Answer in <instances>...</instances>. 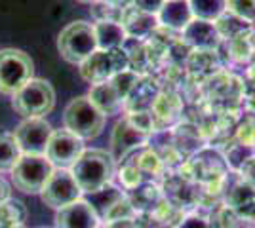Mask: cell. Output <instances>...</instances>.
I'll return each mask as SVG.
<instances>
[{
    "label": "cell",
    "mask_w": 255,
    "mask_h": 228,
    "mask_svg": "<svg viewBox=\"0 0 255 228\" xmlns=\"http://www.w3.org/2000/svg\"><path fill=\"white\" fill-rule=\"evenodd\" d=\"M23 154L17 147L11 133H0V173L11 171V167L17 163Z\"/></svg>",
    "instance_id": "484cf974"
},
{
    "label": "cell",
    "mask_w": 255,
    "mask_h": 228,
    "mask_svg": "<svg viewBox=\"0 0 255 228\" xmlns=\"http://www.w3.org/2000/svg\"><path fill=\"white\" fill-rule=\"evenodd\" d=\"M84 151V141L63 128V130H53L44 156L50 160L55 169H71Z\"/></svg>",
    "instance_id": "30bf717a"
},
{
    "label": "cell",
    "mask_w": 255,
    "mask_h": 228,
    "mask_svg": "<svg viewBox=\"0 0 255 228\" xmlns=\"http://www.w3.org/2000/svg\"><path fill=\"white\" fill-rule=\"evenodd\" d=\"M78 2H82V4H94L97 0H78Z\"/></svg>",
    "instance_id": "b9f144b4"
},
{
    "label": "cell",
    "mask_w": 255,
    "mask_h": 228,
    "mask_svg": "<svg viewBox=\"0 0 255 228\" xmlns=\"http://www.w3.org/2000/svg\"><path fill=\"white\" fill-rule=\"evenodd\" d=\"M115 163L117 160L111 152L103 149H86L69 171L73 173L82 194H96L113 183L117 169Z\"/></svg>",
    "instance_id": "6da1fadb"
},
{
    "label": "cell",
    "mask_w": 255,
    "mask_h": 228,
    "mask_svg": "<svg viewBox=\"0 0 255 228\" xmlns=\"http://www.w3.org/2000/svg\"><path fill=\"white\" fill-rule=\"evenodd\" d=\"M227 206L233 209L238 217H242L248 223H255V186L250 183H240L229 190Z\"/></svg>",
    "instance_id": "ac0fdd59"
},
{
    "label": "cell",
    "mask_w": 255,
    "mask_h": 228,
    "mask_svg": "<svg viewBox=\"0 0 255 228\" xmlns=\"http://www.w3.org/2000/svg\"><path fill=\"white\" fill-rule=\"evenodd\" d=\"M162 194L160 188L152 183H143L133 190V196L129 198V202L133 204L135 209H154L160 204Z\"/></svg>",
    "instance_id": "4316f807"
},
{
    "label": "cell",
    "mask_w": 255,
    "mask_h": 228,
    "mask_svg": "<svg viewBox=\"0 0 255 228\" xmlns=\"http://www.w3.org/2000/svg\"><path fill=\"white\" fill-rule=\"evenodd\" d=\"M227 13L242 19L248 25L255 23V0H227Z\"/></svg>",
    "instance_id": "1f68e13d"
},
{
    "label": "cell",
    "mask_w": 255,
    "mask_h": 228,
    "mask_svg": "<svg viewBox=\"0 0 255 228\" xmlns=\"http://www.w3.org/2000/svg\"><path fill=\"white\" fill-rule=\"evenodd\" d=\"M149 141V133L139 131L135 126L129 124V120L122 118L115 124V130H113V135H111V154H113L115 160L122 162L131 152L147 147Z\"/></svg>",
    "instance_id": "7c38bea8"
},
{
    "label": "cell",
    "mask_w": 255,
    "mask_h": 228,
    "mask_svg": "<svg viewBox=\"0 0 255 228\" xmlns=\"http://www.w3.org/2000/svg\"><path fill=\"white\" fill-rule=\"evenodd\" d=\"M135 165L139 167L141 173H149V175H158L162 169V160H160V154L152 147H143L137 151V156L133 158Z\"/></svg>",
    "instance_id": "83f0119b"
},
{
    "label": "cell",
    "mask_w": 255,
    "mask_h": 228,
    "mask_svg": "<svg viewBox=\"0 0 255 228\" xmlns=\"http://www.w3.org/2000/svg\"><path fill=\"white\" fill-rule=\"evenodd\" d=\"M88 97H90V101L97 107V110L103 112L105 116H113V114H117L120 109H124V101L118 97L117 89L111 84V80L92 86Z\"/></svg>",
    "instance_id": "44dd1931"
},
{
    "label": "cell",
    "mask_w": 255,
    "mask_h": 228,
    "mask_svg": "<svg viewBox=\"0 0 255 228\" xmlns=\"http://www.w3.org/2000/svg\"><path fill=\"white\" fill-rule=\"evenodd\" d=\"M53 133L52 124L46 118H25L13 130V139L17 143L21 154L31 156H44L48 143Z\"/></svg>",
    "instance_id": "9c48e42d"
},
{
    "label": "cell",
    "mask_w": 255,
    "mask_h": 228,
    "mask_svg": "<svg viewBox=\"0 0 255 228\" xmlns=\"http://www.w3.org/2000/svg\"><path fill=\"white\" fill-rule=\"evenodd\" d=\"M27 221V207L21 200H6L0 204V228H17L25 227Z\"/></svg>",
    "instance_id": "603a6c76"
},
{
    "label": "cell",
    "mask_w": 255,
    "mask_h": 228,
    "mask_svg": "<svg viewBox=\"0 0 255 228\" xmlns=\"http://www.w3.org/2000/svg\"><path fill=\"white\" fill-rule=\"evenodd\" d=\"M166 0H131V4L137 8V10L145 11V13H150V15H156L162 6H164Z\"/></svg>",
    "instance_id": "8d00e7d4"
},
{
    "label": "cell",
    "mask_w": 255,
    "mask_h": 228,
    "mask_svg": "<svg viewBox=\"0 0 255 228\" xmlns=\"http://www.w3.org/2000/svg\"><path fill=\"white\" fill-rule=\"evenodd\" d=\"M118 23L124 27L128 38H135V40H147L150 34L158 29L156 15L137 10L131 2L122 8Z\"/></svg>",
    "instance_id": "2e32d148"
},
{
    "label": "cell",
    "mask_w": 255,
    "mask_h": 228,
    "mask_svg": "<svg viewBox=\"0 0 255 228\" xmlns=\"http://www.w3.org/2000/svg\"><path fill=\"white\" fill-rule=\"evenodd\" d=\"M10 198H11V185L6 179L0 177V204H4V202L10 200Z\"/></svg>",
    "instance_id": "f35d334b"
},
{
    "label": "cell",
    "mask_w": 255,
    "mask_h": 228,
    "mask_svg": "<svg viewBox=\"0 0 255 228\" xmlns=\"http://www.w3.org/2000/svg\"><path fill=\"white\" fill-rule=\"evenodd\" d=\"M252 27H255V23H254V25H252Z\"/></svg>",
    "instance_id": "f6af8a7d"
},
{
    "label": "cell",
    "mask_w": 255,
    "mask_h": 228,
    "mask_svg": "<svg viewBox=\"0 0 255 228\" xmlns=\"http://www.w3.org/2000/svg\"><path fill=\"white\" fill-rule=\"evenodd\" d=\"M103 2H109V4H115V6H126L131 0H103Z\"/></svg>",
    "instance_id": "60d3db41"
},
{
    "label": "cell",
    "mask_w": 255,
    "mask_h": 228,
    "mask_svg": "<svg viewBox=\"0 0 255 228\" xmlns=\"http://www.w3.org/2000/svg\"><path fill=\"white\" fill-rule=\"evenodd\" d=\"M40 198L48 207L59 211L78 202L82 198V190L76 185L75 177L69 169H53V173L50 175L48 183L40 192Z\"/></svg>",
    "instance_id": "ba28073f"
},
{
    "label": "cell",
    "mask_w": 255,
    "mask_h": 228,
    "mask_svg": "<svg viewBox=\"0 0 255 228\" xmlns=\"http://www.w3.org/2000/svg\"><path fill=\"white\" fill-rule=\"evenodd\" d=\"M240 179L244 183H250V185L255 186V156H250L242 165H240Z\"/></svg>",
    "instance_id": "74e56055"
},
{
    "label": "cell",
    "mask_w": 255,
    "mask_h": 228,
    "mask_svg": "<svg viewBox=\"0 0 255 228\" xmlns=\"http://www.w3.org/2000/svg\"><path fill=\"white\" fill-rule=\"evenodd\" d=\"M38 228H48V227H38Z\"/></svg>",
    "instance_id": "7bdbcfd3"
},
{
    "label": "cell",
    "mask_w": 255,
    "mask_h": 228,
    "mask_svg": "<svg viewBox=\"0 0 255 228\" xmlns=\"http://www.w3.org/2000/svg\"><path fill=\"white\" fill-rule=\"evenodd\" d=\"M97 50H118L128 40L124 27L118 21H96L94 23Z\"/></svg>",
    "instance_id": "7402d4cb"
},
{
    "label": "cell",
    "mask_w": 255,
    "mask_h": 228,
    "mask_svg": "<svg viewBox=\"0 0 255 228\" xmlns=\"http://www.w3.org/2000/svg\"><path fill=\"white\" fill-rule=\"evenodd\" d=\"M183 69L192 84L204 86L213 76L223 73V63L219 54L213 50H191V54L187 55L183 63Z\"/></svg>",
    "instance_id": "4fadbf2b"
},
{
    "label": "cell",
    "mask_w": 255,
    "mask_h": 228,
    "mask_svg": "<svg viewBox=\"0 0 255 228\" xmlns=\"http://www.w3.org/2000/svg\"><path fill=\"white\" fill-rule=\"evenodd\" d=\"M137 209L133 207V204L129 202L128 196H122L115 206L107 211V215L103 217V223H115V221H124V219H135Z\"/></svg>",
    "instance_id": "d6a6232c"
},
{
    "label": "cell",
    "mask_w": 255,
    "mask_h": 228,
    "mask_svg": "<svg viewBox=\"0 0 255 228\" xmlns=\"http://www.w3.org/2000/svg\"><path fill=\"white\" fill-rule=\"evenodd\" d=\"M90 196H92V198L88 200V202H90V206L94 207V211L97 213V217L103 221V217L107 215V211L115 206L122 196H126V194H124L122 190H118L117 186L109 185V186H105L103 190H99V192L90 194Z\"/></svg>",
    "instance_id": "d4e9b609"
},
{
    "label": "cell",
    "mask_w": 255,
    "mask_h": 228,
    "mask_svg": "<svg viewBox=\"0 0 255 228\" xmlns=\"http://www.w3.org/2000/svg\"><path fill=\"white\" fill-rule=\"evenodd\" d=\"M34 75V63L31 55L15 50H0V93L13 95L21 89Z\"/></svg>",
    "instance_id": "5b68a950"
},
{
    "label": "cell",
    "mask_w": 255,
    "mask_h": 228,
    "mask_svg": "<svg viewBox=\"0 0 255 228\" xmlns=\"http://www.w3.org/2000/svg\"><path fill=\"white\" fill-rule=\"evenodd\" d=\"M13 110L25 118H44L55 107V89L48 80L31 78L25 86L11 95Z\"/></svg>",
    "instance_id": "3957f363"
},
{
    "label": "cell",
    "mask_w": 255,
    "mask_h": 228,
    "mask_svg": "<svg viewBox=\"0 0 255 228\" xmlns=\"http://www.w3.org/2000/svg\"><path fill=\"white\" fill-rule=\"evenodd\" d=\"M192 19L194 17H192L189 0H166L162 10L156 13L158 27L170 31V33H181Z\"/></svg>",
    "instance_id": "e0dca14e"
},
{
    "label": "cell",
    "mask_w": 255,
    "mask_h": 228,
    "mask_svg": "<svg viewBox=\"0 0 255 228\" xmlns=\"http://www.w3.org/2000/svg\"><path fill=\"white\" fill-rule=\"evenodd\" d=\"M194 19L215 23L227 11V0H189Z\"/></svg>",
    "instance_id": "cb8c5ba5"
},
{
    "label": "cell",
    "mask_w": 255,
    "mask_h": 228,
    "mask_svg": "<svg viewBox=\"0 0 255 228\" xmlns=\"http://www.w3.org/2000/svg\"><path fill=\"white\" fill-rule=\"evenodd\" d=\"M179 40L189 50H213V52H217L219 46L223 44L215 29V23L202 19H192L179 33Z\"/></svg>",
    "instance_id": "5bb4252c"
},
{
    "label": "cell",
    "mask_w": 255,
    "mask_h": 228,
    "mask_svg": "<svg viewBox=\"0 0 255 228\" xmlns=\"http://www.w3.org/2000/svg\"><path fill=\"white\" fill-rule=\"evenodd\" d=\"M53 169L55 167L46 156L23 154L10 171L11 185L23 194H40Z\"/></svg>",
    "instance_id": "8992f818"
},
{
    "label": "cell",
    "mask_w": 255,
    "mask_h": 228,
    "mask_svg": "<svg viewBox=\"0 0 255 228\" xmlns=\"http://www.w3.org/2000/svg\"><path fill=\"white\" fill-rule=\"evenodd\" d=\"M137 80H139V75L137 73H133V71H129V69H126V71H122V73H118V75H115L113 78H111V84L115 86L118 97L124 101V105H126L129 93L133 91V87H135V84H137Z\"/></svg>",
    "instance_id": "f546056e"
},
{
    "label": "cell",
    "mask_w": 255,
    "mask_h": 228,
    "mask_svg": "<svg viewBox=\"0 0 255 228\" xmlns=\"http://www.w3.org/2000/svg\"><path fill=\"white\" fill-rule=\"evenodd\" d=\"M246 76H248V82H252V84H255V61H254V63H250V67H248V73H246Z\"/></svg>",
    "instance_id": "ab89813d"
},
{
    "label": "cell",
    "mask_w": 255,
    "mask_h": 228,
    "mask_svg": "<svg viewBox=\"0 0 255 228\" xmlns=\"http://www.w3.org/2000/svg\"><path fill=\"white\" fill-rule=\"evenodd\" d=\"M248 27H250V25H248L246 21L238 19V17H234V15L227 13V11L215 21V29H217V33H219V36H221L223 42L231 40L233 36H236L238 33H242V31L248 29Z\"/></svg>",
    "instance_id": "f1b7e54d"
},
{
    "label": "cell",
    "mask_w": 255,
    "mask_h": 228,
    "mask_svg": "<svg viewBox=\"0 0 255 228\" xmlns=\"http://www.w3.org/2000/svg\"><path fill=\"white\" fill-rule=\"evenodd\" d=\"M129 69L128 55L122 48L118 50H97L80 65V76L88 84L96 86L101 82L111 80L115 75Z\"/></svg>",
    "instance_id": "52a82bcc"
},
{
    "label": "cell",
    "mask_w": 255,
    "mask_h": 228,
    "mask_svg": "<svg viewBox=\"0 0 255 228\" xmlns=\"http://www.w3.org/2000/svg\"><path fill=\"white\" fill-rule=\"evenodd\" d=\"M17 228H25V227H17Z\"/></svg>",
    "instance_id": "ee69618b"
},
{
    "label": "cell",
    "mask_w": 255,
    "mask_h": 228,
    "mask_svg": "<svg viewBox=\"0 0 255 228\" xmlns=\"http://www.w3.org/2000/svg\"><path fill=\"white\" fill-rule=\"evenodd\" d=\"M175 228H212V227H210V221L206 217L198 215V213H191V215L183 217V221Z\"/></svg>",
    "instance_id": "d590c367"
},
{
    "label": "cell",
    "mask_w": 255,
    "mask_h": 228,
    "mask_svg": "<svg viewBox=\"0 0 255 228\" xmlns=\"http://www.w3.org/2000/svg\"><path fill=\"white\" fill-rule=\"evenodd\" d=\"M234 141L248 149H255V116H248L236 124Z\"/></svg>",
    "instance_id": "836d02e7"
},
{
    "label": "cell",
    "mask_w": 255,
    "mask_h": 228,
    "mask_svg": "<svg viewBox=\"0 0 255 228\" xmlns=\"http://www.w3.org/2000/svg\"><path fill=\"white\" fill-rule=\"evenodd\" d=\"M158 93H160V87L152 76L150 75L139 76L137 84L133 87V91L129 93V97H128L124 107L128 109V112L129 110H150V107H152V103H154V99H156Z\"/></svg>",
    "instance_id": "ffe728a7"
},
{
    "label": "cell",
    "mask_w": 255,
    "mask_h": 228,
    "mask_svg": "<svg viewBox=\"0 0 255 228\" xmlns=\"http://www.w3.org/2000/svg\"><path fill=\"white\" fill-rule=\"evenodd\" d=\"M57 50L67 63L80 67L90 55L97 52L94 23L73 21L63 27L57 36Z\"/></svg>",
    "instance_id": "277c9868"
},
{
    "label": "cell",
    "mask_w": 255,
    "mask_h": 228,
    "mask_svg": "<svg viewBox=\"0 0 255 228\" xmlns=\"http://www.w3.org/2000/svg\"><path fill=\"white\" fill-rule=\"evenodd\" d=\"M118 177H120L122 186L128 188V190H135L137 186L143 185V173L139 171V167L135 165V162H133V160H128V158L122 160Z\"/></svg>",
    "instance_id": "4dcf8cb0"
},
{
    "label": "cell",
    "mask_w": 255,
    "mask_h": 228,
    "mask_svg": "<svg viewBox=\"0 0 255 228\" xmlns=\"http://www.w3.org/2000/svg\"><path fill=\"white\" fill-rule=\"evenodd\" d=\"M107 116L99 112L88 95L71 99L63 112V128L82 141L99 137L105 130Z\"/></svg>",
    "instance_id": "7a4b0ae2"
},
{
    "label": "cell",
    "mask_w": 255,
    "mask_h": 228,
    "mask_svg": "<svg viewBox=\"0 0 255 228\" xmlns=\"http://www.w3.org/2000/svg\"><path fill=\"white\" fill-rule=\"evenodd\" d=\"M227 55L236 65H250L255 61V27H248L242 33L225 42Z\"/></svg>",
    "instance_id": "d6986e66"
},
{
    "label": "cell",
    "mask_w": 255,
    "mask_h": 228,
    "mask_svg": "<svg viewBox=\"0 0 255 228\" xmlns=\"http://www.w3.org/2000/svg\"><path fill=\"white\" fill-rule=\"evenodd\" d=\"M101 219L97 217L88 200H78L55 213V228H99Z\"/></svg>",
    "instance_id": "9a60e30c"
},
{
    "label": "cell",
    "mask_w": 255,
    "mask_h": 228,
    "mask_svg": "<svg viewBox=\"0 0 255 228\" xmlns=\"http://www.w3.org/2000/svg\"><path fill=\"white\" fill-rule=\"evenodd\" d=\"M126 118L129 120L131 126H135L143 133H149V135L156 133V126H154V120H152L150 110H129Z\"/></svg>",
    "instance_id": "e575fe53"
},
{
    "label": "cell",
    "mask_w": 255,
    "mask_h": 228,
    "mask_svg": "<svg viewBox=\"0 0 255 228\" xmlns=\"http://www.w3.org/2000/svg\"><path fill=\"white\" fill-rule=\"evenodd\" d=\"M183 109H185V103L177 89H173V87L160 89V93L150 107V114L154 120L156 131H168V128L177 126L183 118Z\"/></svg>",
    "instance_id": "8fae6325"
}]
</instances>
